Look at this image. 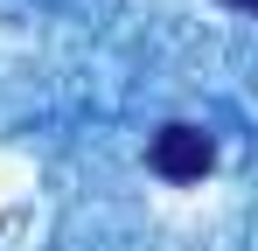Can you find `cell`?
<instances>
[{"mask_svg": "<svg viewBox=\"0 0 258 251\" xmlns=\"http://www.w3.org/2000/svg\"><path fill=\"white\" fill-rule=\"evenodd\" d=\"M147 161H154V174H161V181H203V174L216 167V140L203 133V126L174 119V126H161V133H154Z\"/></svg>", "mask_w": 258, "mask_h": 251, "instance_id": "1", "label": "cell"}, {"mask_svg": "<svg viewBox=\"0 0 258 251\" xmlns=\"http://www.w3.org/2000/svg\"><path fill=\"white\" fill-rule=\"evenodd\" d=\"M230 7H251V0H230Z\"/></svg>", "mask_w": 258, "mask_h": 251, "instance_id": "2", "label": "cell"}]
</instances>
